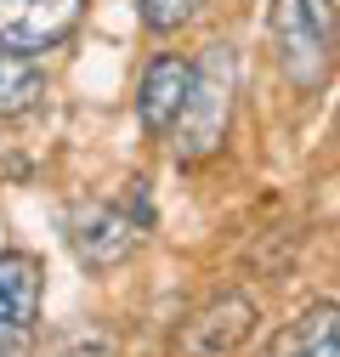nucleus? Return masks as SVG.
<instances>
[{
    "label": "nucleus",
    "mask_w": 340,
    "mask_h": 357,
    "mask_svg": "<svg viewBox=\"0 0 340 357\" xmlns=\"http://www.w3.org/2000/svg\"><path fill=\"white\" fill-rule=\"evenodd\" d=\"M199 6L204 0H137V17H142L148 34H176L199 17Z\"/></svg>",
    "instance_id": "10"
},
{
    "label": "nucleus",
    "mask_w": 340,
    "mask_h": 357,
    "mask_svg": "<svg viewBox=\"0 0 340 357\" xmlns=\"http://www.w3.org/2000/svg\"><path fill=\"white\" fill-rule=\"evenodd\" d=\"M153 227V210H148V182H131V199L114 204V199H85L68 210L63 221V238L74 250V261L85 273H114L119 261H131L137 238Z\"/></svg>",
    "instance_id": "3"
},
{
    "label": "nucleus",
    "mask_w": 340,
    "mask_h": 357,
    "mask_svg": "<svg viewBox=\"0 0 340 357\" xmlns=\"http://www.w3.org/2000/svg\"><path fill=\"white\" fill-rule=\"evenodd\" d=\"M46 102V68L29 52L0 46V119H23Z\"/></svg>",
    "instance_id": "9"
},
{
    "label": "nucleus",
    "mask_w": 340,
    "mask_h": 357,
    "mask_svg": "<svg viewBox=\"0 0 340 357\" xmlns=\"http://www.w3.org/2000/svg\"><path fill=\"white\" fill-rule=\"evenodd\" d=\"M272 52L301 97H318L334 74V0H272Z\"/></svg>",
    "instance_id": "2"
},
{
    "label": "nucleus",
    "mask_w": 340,
    "mask_h": 357,
    "mask_svg": "<svg viewBox=\"0 0 340 357\" xmlns=\"http://www.w3.org/2000/svg\"><path fill=\"white\" fill-rule=\"evenodd\" d=\"M187 85H193V63L176 57V52H159L148 68H142V91H137V119L148 137H164L176 125L182 102H187Z\"/></svg>",
    "instance_id": "7"
},
{
    "label": "nucleus",
    "mask_w": 340,
    "mask_h": 357,
    "mask_svg": "<svg viewBox=\"0 0 340 357\" xmlns=\"http://www.w3.org/2000/svg\"><path fill=\"white\" fill-rule=\"evenodd\" d=\"M85 0H0V46L12 52H57L79 29Z\"/></svg>",
    "instance_id": "6"
},
{
    "label": "nucleus",
    "mask_w": 340,
    "mask_h": 357,
    "mask_svg": "<svg viewBox=\"0 0 340 357\" xmlns=\"http://www.w3.org/2000/svg\"><path fill=\"white\" fill-rule=\"evenodd\" d=\"M255 324H261V312H255V301L244 289H222L199 301L187 318L176 324V335H170V357H233Z\"/></svg>",
    "instance_id": "4"
},
{
    "label": "nucleus",
    "mask_w": 340,
    "mask_h": 357,
    "mask_svg": "<svg viewBox=\"0 0 340 357\" xmlns=\"http://www.w3.org/2000/svg\"><path fill=\"white\" fill-rule=\"evenodd\" d=\"M233 108H238V46L216 40V46H204V57L193 63L187 102H182L176 125L164 130L176 165L216 159L227 148V137H233Z\"/></svg>",
    "instance_id": "1"
},
{
    "label": "nucleus",
    "mask_w": 340,
    "mask_h": 357,
    "mask_svg": "<svg viewBox=\"0 0 340 357\" xmlns=\"http://www.w3.org/2000/svg\"><path fill=\"white\" fill-rule=\"evenodd\" d=\"M261 357H340V312H334V301H318L295 324H284Z\"/></svg>",
    "instance_id": "8"
},
{
    "label": "nucleus",
    "mask_w": 340,
    "mask_h": 357,
    "mask_svg": "<svg viewBox=\"0 0 340 357\" xmlns=\"http://www.w3.org/2000/svg\"><path fill=\"white\" fill-rule=\"evenodd\" d=\"M46 266L29 250H0V357H29L40 324Z\"/></svg>",
    "instance_id": "5"
}]
</instances>
